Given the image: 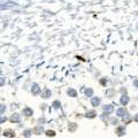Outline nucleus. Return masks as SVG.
Instances as JSON below:
<instances>
[{"label": "nucleus", "mask_w": 138, "mask_h": 138, "mask_svg": "<svg viewBox=\"0 0 138 138\" xmlns=\"http://www.w3.org/2000/svg\"><path fill=\"white\" fill-rule=\"evenodd\" d=\"M128 113H127V111H125L124 108H118V111H116V115H118V116H125Z\"/></svg>", "instance_id": "1"}, {"label": "nucleus", "mask_w": 138, "mask_h": 138, "mask_svg": "<svg viewBox=\"0 0 138 138\" xmlns=\"http://www.w3.org/2000/svg\"><path fill=\"white\" fill-rule=\"evenodd\" d=\"M102 109H104V112L105 113H112L114 108H113L112 105H105L104 107H102Z\"/></svg>", "instance_id": "2"}, {"label": "nucleus", "mask_w": 138, "mask_h": 138, "mask_svg": "<svg viewBox=\"0 0 138 138\" xmlns=\"http://www.w3.org/2000/svg\"><path fill=\"white\" fill-rule=\"evenodd\" d=\"M41 97H43V98H48V97H51V91H50V90H48V89H45V90H44V91L41 92Z\"/></svg>", "instance_id": "3"}, {"label": "nucleus", "mask_w": 138, "mask_h": 138, "mask_svg": "<svg viewBox=\"0 0 138 138\" xmlns=\"http://www.w3.org/2000/svg\"><path fill=\"white\" fill-rule=\"evenodd\" d=\"M91 104H92V106H98L99 104H100V99L97 98V97H93V98L91 99Z\"/></svg>", "instance_id": "4"}, {"label": "nucleus", "mask_w": 138, "mask_h": 138, "mask_svg": "<svg viewBox=\"0 0 138 138\" xmlns=\"http://www.w3.org/2000/svg\"><path fill=\"white\" fill-rule=\"evenodd\" d=\"M23 115H26V116H30V115H32V109H30L29 107H26L23 109Z\"/></svg>", "instance_id": "5"}, {"label": "nucleus", "mask_w": 138, "mask_h": 138, "mask_svg": "<svg viewBox=\"0 0 138 138\" xmlns=\"http://www.w3.org/2000/svg\"><path fill=\"white\" fill-rule=\"evenodd\" d=\"M39 91H40L39 86L37 85V84H33L32 85V94H38Z\"/></svg>", "instance_id": "6"}, {"label": "nucleus", "mask_w": 138, "mask_h": 138, "mask_svg": "<svg viewBox=\"0 0 138 138\" xmlns=\"http://www.w3.org/2000/svg\"><path fill=\"white\" fill-rule=\"evenodd\" d=\"M10 121L12 122H19L20 121V115L19 114H13L12 118H10Z\"/></svg>", "instance_id": "7"}, {"label": "nucleus", "mask_w": 138, "mask_h": 138, "mask_svg": "<svg viewBox=\"0 0 138 138\" xmlns=\"http://www.w3.org/2000/svg\"><path fill=\"white\" fill-rule=\"evenodd\" d=\"M129 102V97H127V96H123L122 98H121V104L123 106H125Z\"/></svg>", "instance_id": "8"}, {"label": "nucleus", "mask_w": 138, "mask_h": 138, "mask_svg": "<svg viewBox=\"0 0 138 138\" xmlns=\"http://www.w3.org/2000/svg\"><path fill=\"white\" fill-rule=\"evenodd\" d=\"M43 132V127L41 125H37L36 128H35V133L36 135H40Z\"/></svg>", "instance_id": "9"}, {"label": "nucleus", "mask_w": 138, "mask_h": 138, "mask_svg": "<svg viewBox=\"0 0 138 138\" xmlns=\"http://www.w3.org/2000/svg\"><path fill=\"white\" fill-rule=\"evenodd\" d=\"M85 116L86 118H93L94 116H96V112H94V111H90V112L86 113Z\"/></svg>", "instance_id": "10"}, {"label": "nucleus", "mask_w": 138, "mask_h": 138, "mask_svg": "<svg viewBox=\"0 0 138 138\" xmlns=\"http://www.w3.org/2000/svg\"><path fill=\"white\" fill-rule=\"evenodd\" d=\"M4 136H7V137H14L15 133L10 130H7V131H4Z\"/></svg>", "instance_id": "11"}, {"label": "nucleus", "mask_w": 138, "mask_h": 138, "mask_svg": "<svg viewBox=\"0 0 138 138\" xmlns=\"http://www.w3.org/2000/svg\"><path fill=\"white\" fill-rule=\"evenodd\" d=\"M124 128H123V127H120V128H118V130H116V133H118V136H122V135H123V133H124Z\"/></svg>", "instance_id": "12"}, {"label": "nucleus", "mask_w": 138, "mask_h": 138, "mask_svg": "<svg viewBox=\"0 0 138 138\" xmlns=\"http://www.w3.org/2000/svg\"><path fill=\"white\" fill-rule=\"evenodd\" d=\"M68 94H69L70 97H76V96H77V92L75 91L74 89H70V90H68Z\"/></svg>", "instance_id": "13"}, {"label": "nucleus", "mask_w": 138, "mask_h": 138, "mask_svg": "<svg viewBox=\"0 0 138 138\" xmlns=\"http://www.w3.org/2000/svg\"><path fill=\"white\" fill-rule=\"evenodd\" d=\"M92 94H93V90H92V89H86L85 90V96H87V97H92Z\"/></svg>", "instance_id": "14"}, {"label": "nucleus", "mask_w": 138, "mask_h": 138, "mask_svg": "<svg viewBox=\"0 0 138 138\" xmlns=\"http://www.w3.org/2000/svg\"><path fill=\"white\" fill-rule=\"evenodd\" d=\"M76 129V124L75 123H70V125H69V131H74Z\"/></svg>", "instance_id": "15"}, {"label": "nucleus", "mask_w": 138, "mask_h": 138, "mask_svg": "<svg viewBox=\"0 0 138 138\" xmlns=\"http://www.w3.org/2000/svg\"><path fill=\"white\" fill-rule=\"evenodd\" d=\"M114 93V90H108V91L106 92V96L108 97V98H111L112 97V94Z\"/></svg>", "instance_id": "16"}, {"label": "nucleus", "mask_w": 138, "mask_h": 138, "mask_svg": "<svg viewBox=\"0 0 138 138\" xmlns=\"http://www.w3.org/2000/svg\"><path fill=\"white\" fill-rule=\"evenodd\" d=\"M23 135H24V136H26V138L30 137V136H31V131H30V130H26V131L23 132Z\"/></svg>", "instance_id": "17"}, {"label": "nucleus", "mask_w": 138, "mask_h": 138, "mask_svg": "<svg viewBox=\"0 0 138 138\" xmlns=\"http://www.w3.org/2000/svg\"><path fill=\"white\" fill-rule=\"evenodd\" d=\"M46 135H47V136H55V132L54 131H52V130H48V131H46Z\"/></svg>", "instance_id": "18"}, {"label": "nucleus", "mask_w": 138, "mask_h": 138, "mask_svg": "<svg viewBox=\"0 0 138 138\" xmlns=\"http://www.w3.org/2000/svg\"><path fill=\"white\" fill-rule=\"evenodd\" d=\"M53 106H54V108H59L60 102H59V101H54V104H53Z\"/></svg>", "instance_id": "19"}, {"label": "nucleus", "mask_w": 138, "mask_h": 138, "mask_svg": "<svg viewBox=\"0 0 138 138\" xmlns=\"http://www.w3.org/2000/svg\"><path fill=\"white\" fill-rule=\"evenodd\" d=\"M111 122H112V124H118V120H115V118H112V120H111Z\"/></svg>", "instance_id": "20"}, {"label": "nucleus", "mask_w": 138, "mask_h": 138, "mask_svg": "<svg viewBox=\"0 0 138 138\" xmlns=\"http://www.w3.org/2000/svg\"><path fill=\"white\" fill-rule=\"evenodd\" d=\"M4 112H5V106H4V105H1V115L4 114Z\"/></svg>", "instance_id": "21"}, {"label": "nucleus", "mask_w": 138, "mask_h": 138, "mask_svg": "<svg viewBox=\"0 0 138 138\" xmlns=\"http://www.w3.org/2000/svg\"><path fill=\"white\" fill-rule=\"evenodd\" d=\"M133 120H135V121H137V122H138V114H136V115L133 116Z\"/></svg>", "instance_id": "22"}, {"label": "nucleus", "mask_w": 138, "mask_h": 138, "mask_svg": "<svg viewBox=\"0 0 138 138\" xmlns=\"http://www.w3.org/2000/svg\"><path fill=\"white\" fill-rule=\"evenodd\" d=\"M133 84H135V85H136V86H137V87H138V79H136V81L133 82Z\"/></svg>", "instance_id": "23"}, {"label": "nucleus", "mask_w": 138, "mask_h": 138, "mask_svg": "<svg viewBox=\"0 0 138 138\" xmlns=\"http://www.w3.org/2000/svg\"><path fill=\"white\" fill-rule=\"evenodd\" d=\"M100 83H101V84H105L106 81H105V79H101V81H100Z\"/></svg>", "instance_id": "24"}]
</instances>
